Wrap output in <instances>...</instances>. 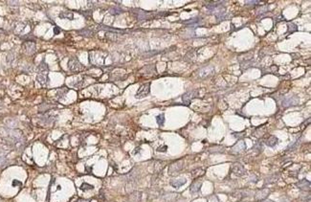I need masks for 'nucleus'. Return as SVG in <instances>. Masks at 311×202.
Instances as JSON below:
<instances>
[{"label":"nucleus","instance_id":"1","mask_svg":"<svg viewBox=\"0 0 311 202\" xmlns=\"http://www.w3.org/2000/svg\"><path fill=\"white\" fill-rule=\"evenodd\" d=\"M149 91H150V83H145V84H142L140 88L138 89L137 93H136V98L137 99H142V98L147 97L148 94H149Z\"/></svg>","mask_w":311,"mask_h":202},{"label":"nucleus","instance_id":"2","mask_svg":"<svg viewBox=\"0 0 311 202\" xmlns=\"http://www.w3.org/2000/svg\"><path fill=\"white\" fill-rule=\"evenodd\" d=\"M68 68L72 72H80L83 68V66L80 63L77 58H70L68 62Z\"/></svg>","mask_w":311,"mask_h":202},{"label":"nucleus","instance_id":"3","mask_svg":"<svg viewBox=\"0 0 311 202\" xmlns=\"http://www.w3.org/2000/svg\"><path fill=\"white\" fill-rule=\"evenodd\" d=\"M183 168V162L182 161H176V162L170 164V167H169V173L171 174V175H174L176 174L182 170Z\"/></svg>","mask_w":311,"mask_h":202},{"label":"nucleus","instance_id":"4","mask_svg":"<svg viewBox=\"0 0 311 202\" xmlns=\"http://www.w3.org/2000/svg\"><path fill=\"white\" fill-rule=\"evenodd\" d=\"M299 97L298 96H292V97L286 98L282 101V106L284 107H288V106H293V105H296L299 104Z\"/></svg>","mask_w":311,"mask_h":202},{"label":"nucleus","instance_id":"5","mask_svg":"<svg viewBox=\"0 0 311 202\" xmlns=\"http://www.w3.org/2000/svg\"><path fill=\"white\" fill-rule=\"evenodd\" d=\"M22 48L25 53L27 54H34L36 52V43L34 41H25L23 45H22Z\"/></svg>","mask_w":311,"mask_h":202},{"label":"nucleus","instance_id":"6","mask_svg":"<svg viewBox=\"0 0 311 202\" xmlns=\"http://www.w3.org/2000/svg\"><path fill=\"white\" fill-rule=\"evenodd\" d=\"M232 173L235 174V176H242L243 174L245 173V170H244V168L241 164H239V163H235L234 164V166L232 168Z\"/></svg>","mask_w":311,"mask_h":202},{"label":"nucleus","instance_id":"7","mask_svg":"<svg viewBox=\"0 0 311 202\" xmlns=\"http://www.w3.org/2000/svg\"><path fill=\"white\" fill-rule=\"evenodd\" d=\"M214 71V67L213 66H207L204 68L199 70V77L200 78H206V77L211 76Z\"/></svg>","mask_w":311,"mask_h":202},{"label":"nucleus","instance_id":"8","mask_svg":"<svg viewBox=\"0 0 311 202\" xmlns=\"http://www.w3.org/2000/svg\"><path fill=\"white\" fill-rule=\"evenodd\" d=\"M196 91H189L187 93H185L182 97V100L184 102L186 105H190V103L192 101L193 98L195 97Z\"/></svg>","mask_w":311,"mask_h":202},{"label":"nucleus","instance_id":"9","mask_svg":"<svg viewBox=\"0 0 311 202\" xmlns=\"http://www.w3.org/2000/svg\"><path fill=\"white\" fill-rule=\"evenodd\" d=\"M297 186L299 189L303 190V191H309L310 190V182L307 181L306 179H303V180L299 181L297 183Z\"/></svg>","mask_w":311,"mask_h":202},{"label":"nucleus","instance_id":"10","mask_svg":"<svg viewBox=\"0 0 311 202\" xmlns=\"http://www.w3.org/2000/svg\"><path fill=\"white\" fill-rule=\"evenodd\" d=\"M270 191L268 189H262L260 191H257V195H256V200H263L267 197V195H269Z\"/></svg>","mask_w":311,"mask_h":202},{"label":"nucleus","instance_id":"11","mask_svg":"<svg viewBox=\"0 0 311 202\" xmlns=\"http://www.w3.org/2000/svg\"><path fill=\"white\" fill-rule=\"evenodd\" d=\"M264 143L267 145L268 147H271V148H274L276 145L278 144V138L274 136V135H270L269 137L264 141Z\"/></svg>","mask_w":311,"mask_h":202},{"label":"nucleus","instance_id":"12","mask_svg":"<svg viewBox=\"0 0 311 202\" xmlns=\"http://www.w3.org/2000/svg\"><path fill=\"white\" fill-rule=\"evenodd\" d=\"M246 149V144L244 141H239L233 147V150L235 152H240Z\"/></svg>","mask_w":311,"mask_h":202},{"label":"nucleus","instance_id":"13","mask_svg":"<svg viewBox=\"0 0 311 202\" xmlns=\"http://www.w3.org/2000/svg\"><path fill=\"white\" fill-rule=\"evenodd\" d=\"M201 185H202V182H201V181H195V182H193V183L191 185V188H190L191 193H192V194H197V193L200 191Z\"/></svg>","mask_w":311,"mask_h":202},{"label":"nucleus","instance_id":"14","mask_svg":"<svg viewBox=\"0 0 311 202\" xmlns=\"http://www.w3.org/2000/svg\"><path fill=\"white\" fill-rule=\"evenodd\" d=\"M186 182H187V180H186L185 178L172 179V180H170V185H171L173 188H179V187H181L182 185H184Z\"/></svg>","mask_w":311,"mask_h":202},{"label":"nucleus","instance_id":"15","mask_svg":"<svg viewBox=\"0 0 311 202\" xmlns=\"http://www.w3.org/2000/svg\"><path fill=\"white\" fill-rule=\"evenodd\" d=\"M37 71H38V74H45V75H47V72H48V65L46 64V62L42 60L41 63L38 65V67H37Z\"/></svg>","mask_w":311,"mask_h":202},{"label":"nucleus","instance_id":"16","mask_svg":"<svg viewBox=\"0 0 311 202\" xmlns=\"http://www.w3.org/2000/svg\"><path fill=\"white\" fill-rule=\"evenodd\" d=\"M141 193L138 191H134L129 195V201L130 202H140L141 200Z\"/></svg>","mask_w":311,"mask_h":202},{"label":"nucleus","instance_id":"17","mask_svg":"<svg viewBox=\"0 0 311 202\" xmlns=\"http://www.w3.org/2000/svg\"><path fill=\"white\" fill-rule=\"evenodd\" d=\"M36 79H37V82H38L41 85H45V84L48 83L47 75H45V74H37Z\"/></svg>","mask_w":311,"mask_h":202},{"label":"nucleus","instance_id":"18","mask_svg":"<svg viewBox=\"0 0 311 202\" xmlns=\"http://www.w3.org/2000/svg\"><path fill=\"white\" fill-rule=\"evenodd\" d=\"M40 120L42 121V123H43L44 125H52L53 122H54V119H53L51 116H47V115H45V114L42 115V117L40 118Z\"/></svg>","mask_w":311,"mask_h":202},{"label":"nucleus","instance_id":"19","mask_svg":"<svg viewBox=\"0 0 311 202\" xmlns=\"http://www.w3.org/2000/svg\"><path fill=\"white\" fill-rule=\"evenodd\" d=\"M59 17L67 18V19L72 20V19H74V15H73V13H71V12L66 11V12H62V13H60V14H59Z\"/></svg>","mask_w":311,"mask_h":202},{"label":"nucleus","instance_id":"20","mask_svg":"<svg viewBox=\"0 0 311 202\" xmlns=\"http://www.w3.org/2000/svg\"><path fill=\"white\" fill-rule=\"evenodd\" d=\"M78 33L80 34V36H86V37H91V36H93V32L88 29H82V30H80V31H79Z\"/></svg>","mask_w":311,"mask_h":202},{"label":"nucleus","instance_id":"21","mask_svg":"<svg viewBox=\"0 0 311 202\" xmlns=\"http://www.w3.org/2000/svg\"><path fill=\"white\" fill-rule=\"evenodd\" d=\"M53 106L51 105H47L46 103H43V104H41V105L38 106V109H39V112H46L48 110H50V108H52Z\"/></svg>","mask_w":311,"mask_h":202},{"label":"nucleus","instance_id":"22","mask_svg":"<svg viewBox=\"0 0 311 202\" xmlns=\"http://www.w3.org/2000/svg\"><path fill=\"white\" fill-rule=\"evenodd\" d=\"M156 121H157V124H158L160 126H164V123H165V115H164L163 113L160 114V115H158L156 117Z\"/></svg>","mask_w":311,"mask_h":202},{"label":"nucleus","instance_id":"23","mask_svg":"<svg viewBox=\"0 0 311 202\" xmlns=\"http://www.w3.org/2000/svg\"><path fill=\"white\" fill-rule=\"evenodd\" d=\"M80 189L81 191H89V190H93L94 187L92 185L88 184V183H82V184L80 185Z\"/></svg>","mask_w":311,"mask_h":202},{"label":"nucleus","instance_id":"24","mask_svg":"<svg viewBox=\"0 0 311 202\" xmlns=\"http://www.w3.org/2000/svg\"><path fill=\"white\" fill-rule=\"evenodd\" d=\"M202 174H204V170H203L202 169H200V168H199V169H196V170H194L192 171V176L193 177H197V176H199V175H202Z\"/></svg>","mask_w":311,"mask_h":202},{"label":"nucleus","instance_id":"25","mask_svg":"<svg viewBox=\"0 0 311 202\" xmlns=\"http://www.w3.org/2000/svg\"><path fill=\"white\" fill-rule=\"evenodd\" d=\"M110 14H112V15H120V14H122L123 13V10L122 9H119V8H112V9H110Z\"/></svg>","mask_w":311,"mask_h":202},{"label":"nucleus","instance_id":"26","mask_svg":"<svg viewBox=\"0 0 311 202\" xmlns=\"http://www.w3.org/2000/svg\"><path fill=\"white\" fill-rule=\"evenodd\" d=\"M7 165V159L4 155H0V168H3Z\"/></svg>","mask_w":311,"mask_h":202},{"label":"nucleus","instance_id":"27","mask_svg":"<svg viewBox=\"0 0 311 202\" xmlns=\"http://www.w3.org/2000/svg\"><path fill=\"white\" fill-rule=\"evenodd\" d=\"M298 29V27L296 25H294V24H288V32H291L293 33L295 31H297Z\"/></svg>","mask_w":311,"mask_h":202},{"label":"nucleus","instance_id":"28","mask_svg":"<svg viewBox=\"0 0 311 202\" xmlns=\"http://www.w3.org/2000/svg\"><path fill=\"white\" fill-rule=\"evenodd\" d=\"M106 37L110 38L111 40H116V38H117L115 33H107V34H106Z\"/></svg>","mask_w":311,"mask_h":202},{"label":"nucleus","instance_id":"29","mask_svg":"<svg viewBox=\"0 0 311 202\" xmlns=\"http://www.w3.org/2000/svg\"><path fill=\"white\" fill-rule=\"evenodd\" d=\"M167 148H168V147H167V146H163V147H159V148H157V152H167Z\"/></svg>","mask_w":311,"mask_h":202},{"label":"nucleus","instance_id":"30","mask_svg":"<svg viewBox=\"0 0 311 202\" xmlns=\"http://www.w3.org/2000/svg\"><path fill=\"white\" fill-rule=\"evenodd\" d=\"M75 202H90V200H88V199H84V198H79V199H77Z\"/></svg>","mask_w":311,"mask_h":202},{"label":"nucleus","instance_id":"31","mask_svg":"<svg viewBox=\"0 0 311 202\" xmlns=\"http://www.w3.org/2000/svg\"><path fill=\"white\" fill-rule=\"evenodd\" d=\"M59 33H60V29H59V28H58V27H56V28H55V34H56V35H58V34H59Z\"/></svg>","mask_w":311,"mask_h":202}]
</instances>
